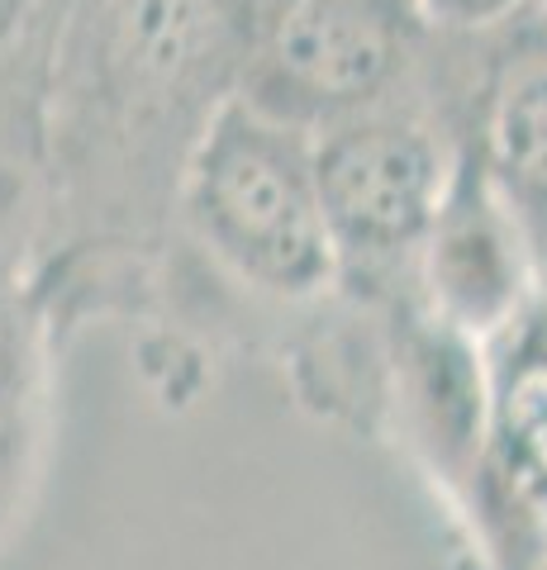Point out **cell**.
I'll use <instances>...</instances> for the list:
<instances>
[{
    "label": "cell",
    "mask_w": 547,
    "mask_h": 570,
    "mask_svg": "<svg viewBox=\"0 0 547 570\" xmlns=\"http://www.w3.org/2000/svg\"><path fill=\"white\" fill-rule=\"evenodd\" d=\"M248 33L224 0H62L25 276L62 337L172 314L176 200Z\"/></svg>",
    "instance_id": "1"
},
{
    "label": "cell",
    "mask_w": 547,
    "mask_h": 570,
    "mask_svg": "<svg viewBox=\"0 0 547 570\" xmlns=\"http://www.w3.org/2000/svg\"><path fill=\"white\" fill-rule=\"evenodd\" d=\"M339 281L314 134L234 96L176 200L172 324H300Z\"/></svg>",
    "instance_id": "2"
},
{
    "label": "cell",
    "mask_w": 547,
    "mask_h": 570,
    "mask_svg": "<svg viewBox=\"0 0 547 570\" xmlns=\"http://www.w3.org/2000/svg\"><path fill=\"white\" fill-rule=\"evenodd\" d=\"M438 33L414 0H286L248 33L238 96L324 134L429 96Z\"/></svg>",
    "instance_id": "3"
},
{
    "label": "cell",
    "mask_w": 547,
    "mask_h": 570,
    "mask_svg": "<svg viewBox=\"0 0 547 570\" xmlns=\"http://www.w3.org/2000/svg\"><path fill=\"white\" fill-rule=\"evenodd\" d=\"M457 138L429 96L314 134L324 214L339 247V291L395 295L414 285L419 247L457 176Z\"/></svg>",
    "instance_id": "4"
},
{
    "label": "cell",
    "mask_w": 547,
    "mask_h": 570,
    "mask_svg": "<svg viewBox=\"0 0 547 570\" xmlns=\"http://www.w3.org/2000/svg\"><path fill=\"white\" fill-rule=\"evenodd\" d=\"M486 400L462 499L476 570H547V291L481 343Z\"/></svg>",
    "instance_id": "5"
},
{
    "label": "cell",
    "mask_w": 547,
    "mask_h": 570,
    "mask_svg": "<svg viewBox=\"0 0 547 570\" xmlns=\"http://www.w3.org/2000/svg\"><path fill=\"white\" fill-rule=\"evenodd\" d=\"M429 100L547 262V10L528 6L486 33H438Z\"/></svg>",
    "instance_id": "6"
},
{
    "label": "cell",
    "mask_w": 547,
    "mask_h": 570,
    "mask_svg": "<svg viewBox=\"0 0 547 570\" xmlns=\"http://www.w3.org/2000/svg\"><path fill=\"white\" fill-rule=\"evenodd\" d=\"M414 291L443 324L476 343L543 295V247L534 228L467 157H457L448 200L419 247Z\"/></svg>",
    "instance_id": "7"
},
{
    "label": "cell",
    "mask_w": 547,
    "mask_h": 570,
    "mask_svg": "<svg viewBox=\"0 0 547 570\" xmlns=\"http://www.w3.org/2000/svg\"><path fill=\"white\" fill-rule=\"evenodd\" d=\"M58 347L62 328L52 324L25 266L0 257V547L20 528L43 475Z\"/></svg>",
    "instance_id": "8"
},
{
    "label": "cell",
    "mask_w": 547,
    "mask_h": 570,
    "mask_svg": "<svg viewBox=\"0 0 547 570\" xmlns=\"http://www.w3.org/2000/svg\"><path fill=\"white\" fill-rule=\"evenodd\" d=\"M58 20L62 0H0V257L20 266L39 214Z\"/></svg>",
    "instance_id": "9"
},
{
    "label": "cell",
    "mask_w": 547,
    "mask_h": 570,
    "mask_svg": "<svg viewBox=\"0 0 547 570\" xmlns=\"http://www.w3.org/2000/svg\"><path fill=\"white\" fill-rule=\"evenodd\" d=\"M433 33H486L538 0H414Z\"/></svg>",
    "instance_id": "10"
},
{
    "label": "cell",
    "mask_w": 547,
    "mask_h": 570,
    "mask_svg": "<svg viewBox=\"0 0 547 570\" xmlns=\"http://www.w3.org/2000/svg\"><path fill=\"white\" fill-rule=\"evenodd\" d=\"M224 6L234 10V20L243 24V33H253L262 20H267L272 10H281V6H286V0H224Z\"/></svg>",
    "instance_id": "11"
},
{
    "label": "cell",
    "mask_w": 547,
    "mask_h": 570,
    "mask_svg": "<svg viewBox=\"0 0 547 570\" xmlns=\"http://www.w3.org/2000/svg\"><path fill=\"white\" fill-rule=\"evenodd\" d=\"M543 291H547V262H543Z\"/></svg>",
    "instance_id": "12"
},
{
    "label": "cell",
    "mask_w": 547,
    "mask_h": 570,
    "mask_svg": "<svg viewBox=\"0 0 547 570\" xmlns=\"http://www.w3.org/2000/svg\"><path fill=\"white\" fill-rule=\"evenodd\" d=\"M538 6H543V10H547V0H538Z\"/></svg>",
    "instance_id": "13"
}]
</instances>
